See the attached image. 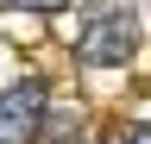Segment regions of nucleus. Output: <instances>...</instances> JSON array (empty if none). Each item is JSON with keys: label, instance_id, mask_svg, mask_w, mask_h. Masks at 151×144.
Returning a JSON list of instances; mask_svg holds the SVG:
<instances>
[{"label": "nucleus", "instance_id": "7ed1b4c3", "mask_svg": "<svg viewBox=\"0 0 151 144\" xmlns=\"http://www.w3.org/2000/svg\"><path fill=\"white\" fill-rule=\"evenodd\" d=\"M13 6H25V13H57L63 0H13Z\"/></svg>", "mask_w": 151, "mask_h": 144}, {"label": "nucleus", "instance_id": "f257e3e1", "mask_svg": "<svg viewBox=\"0 0 151 144\" xmlns=\"http://www.w3.org/2000/svg\"><path fill=\"white\" fill-rule=\"evenodd\" d=\"M139 50V6L132 0H94L76 31V57L88 69H120Z\"/></svg>", "mask_w": 151, "mask_h": 144}, {"label": "nucleus", "instance_id": "f03ea898", "mask_svg": "<svg viewBox=\"0 0 151 144\" xmlns=\"http://www.w3.org/2000/svg\"><path fill=\"white\" fill-rule=\"evenodd\" d=\"M44 119V82H19L0 94V144H32Z\"/></svg>", "mask_w": 151, "mask_h": 144}]
</instances>
